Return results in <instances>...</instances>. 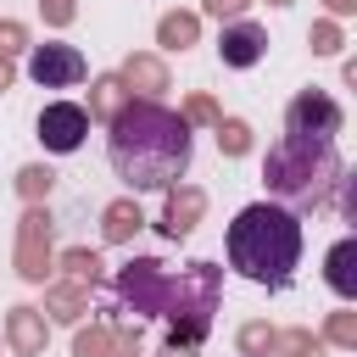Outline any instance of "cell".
Masks as SVG:
<instances>
[{
    "label": "cell",
    "mask_w": 357,
    "mask_h": 357,
    "mask_svg": "<svg viewBox=\"0 0 357 357\" xmlns=\"http://www.w3.org/2000/svg\"><path fill=\"white\" fill-rule=\"evenodd\" d=\"M112 134H106V156H112V173L139 195V190H167V184H178L184 173H190V151H195V139H190V123L173 112V106H162V100H134L128 95V106L106 123Z\"/></svg>",
    "instance_id": "cell-1"
},
{
    "label": "cell",
    "mask_w": 357,
    "mask_h": 357,
    "mask_svg": "<svg viewBox=\"0 0 357 357\" xmlns=\"http://www.w3.org/2000/svg\"><path fill=\"white\" fill-rule=\"evenodd\" d=\"M223 251H229V268L240 279L284 290L296 262H301V212H290L279 201H251L223 229Z\"/></svg>",
    "instance_id": "cell-2"
},
{
    "label": "cell",
    "mask_w": 357,
    "mask_h": 357,
    "mask_svg": "<svg viewBox=\"0 0 357 357\" xmlns=\"http://www.w3.org/2000/svg\"><path fill=\"white\" fill-rule=\"evenodd\" d=\"M340 151L335 139H301V134H284L279 145H268V162H262V184L268 195H279V206L290 212H318L329 206V195L340 190Z\"/></svg>",
    "instance_id": "cell-3"
},
{
    "label": "cell",
    "mask_w": 357,
    "mask_h": 357,
    "mask_svg": "<svg viewBox=\"0 0 357 357\" xmlns=\"http://www.w3.org/2000/svg\"><path fill=\"white\" fill-rule=\"evenodd\" d=\"M218 296H223V268L218 262H190L173 273L167 284V340L173 346H201L212 335V312H218Z\"/></svg>",
    "instance_id": "cell-4"
},
{
    "label": "cell",
    "mask_w": 357,
    "mask_h": 357,
    "mask_svg": "<svg viewBox=\"0 0 357 357\" xmlns=\"http://www.w3.org/2000/svg\"><path fill=\"white\" fill-rule=\"evenodd\" d=\"M11 262H17L22 284H50V273H56V223H50L45 201H28V212L17 218V251H11Z\"/></svg>",
    "instance_id": "cell-5"
},
{
    "label": "cell",
    "mask_w": 357,
    "mask_h": 357,
    "mask_svg": "<svg viewBox=\"0 0 357 357\" xmlns=\"http://www.w3.org/2000/svg\"><path fill=\"white\" fill-rule=\"evenodd\" d=\"M167 284H173V273H167L162 257H134V262L117 268V301H123L134 318H162Z\"/></svg>",
    "instance_id": "cell-6"
},
{
    "label": "cell",
    "mask_w": 357,
    "mask_h": 357,
    "mask_svg": "<svg viewBox=\"0 0 357 357\" xmlns=\"http://www.w3.org/2000/svg\"><path fill=\"white\" fill-rule=\"evenodd\" d=\"M340 128H346V112H340V100H335L329 89L307 84V89L290 95V106H284V134H301V139H335Z\"/></svg>",
    "instance_id": "cell-7"
},
{
    "label": "cell",
    "mask_w": 357,
    "mask_h": 357,
    "mask_svg": "<svg viewBox=\"0 0 357 357\" xmlns=\"http://www.w3.org/2000/svg\"><path fill=\"white\" fill-rule=\"evenodd\" d=\"M28 78H33L39 89H73V84L89 78V61H84L78 45H61V39L28 45Z\"/></svg>",
    "instance_id": "cell-8"
},
{
    "label": "cell",
    "mask_w": 357,
    "mask_h": 357,
    "mask_svg": "<svg viewBox=\"0 0 357 357\" xmlns=\"http://www.w3.org/2000/svg\"><path fill=\"white\" fill-rule=\"evenodd\" d=\"M33 128H39V145H45V151L73 156V151L84 145V134H89V112H84L78 100H50Z\"/></svg>",
    "instance_id": "cell-9"
},
{
    "label": "cell",
    "mask_w": 357,
    "mask_h": 357,
    "mask_svg": "<svg viewBox=\"0 0 357 357\" xmlns=\"http://www.w3.org/2000/svg\"><path fill=\"white\" fill-rule=\"evenodd\" d=\"M206 218V190L201 184H167L162 190V218H156V229L167 234V240H190L195 234V223Z\"/></svg>",
    "instance_id": "cell-10"
},
{
    "label": "cell",
    "mask_w": 357,
    "mask_h": 357,
    "mask_svg": "<svg viewBox=\"0 0 357 357\" xmlns=\"http://www.w3.org/2000/svg\"><path fill=\"white\" fill-rule=\"evenodd\" d=\"M262 56H268V28H262V22H251V17L223 22V33H218V61H223V67L245 73V67H257Z\"/></svg>",
    "instance_id": "cell-11"
},
{
    "label": "cell",
    "mask_w": 357,
    "mask_h": 357,
    "mask_svg": "<svg viewBox=\"0 0 357 357\" xmlns=\"http://www.w3.org/2000/svg\"><path fill=\"white\" fill-rule=\"evenodd\" d=\"M117 78H123V89H128V95H139V100H162V95L173 89V78H167V61H162V56H151V50H134V56H123Z\"/></svg>",
    "instance_id": "cell-12"
},
{
    "label": "cell",
    "mask_w": 357,
    "mask_h": 357,
    "mask_svg": "<svg viewBox=\"0 0 357 357\" xmlns=\"http://www.w3.org/2000/svg\"><path fill=\"white\" fill-rule=\"evenodd\" d=\"M45 340H50L45 312H39V307H28V301H17V307L6 312V346H11L17 357H39V351H45Z\"/></svg>",
    "instance_id": "cell-13"
},
{
    "label": "cell",
    "mask_w": 357,
    "mask_h": 357,
    "mask_svg": "<svg viewBox=\"0 0 357 357\" xmlns=\"http://www.w3.org/2000/svg\"><path fill=\"white\" fill-rule=\"evenodd\" d=\"M139 229H145V212H139L134 195H117V201L100 206V240H106V245H128Z\"/></svg>",
    "instance_id": "cell-14"
},
{
    "label": "cell",
    "mask_w": 357,
    "mask_h": 357,
    "mask_svg": "<svg viewBox=\"0 0 357 357\" xmlns=\"http://www.w3.org/2000/svg\"><path fill=\"white\" fill-rule=\"evenodd\" d=\"M45 324H84V312H89V290L84 284H67V279H56V284H45Z\"/></svg>",
    "instance_id": "cell-15"
},
{
    "label": "cell",
    "mask_w": 357,
    "mask_h": 357,
    "mask_svg": "<svg viewBox=\"0 0 357 357\" xmlns=\"http://www.w3.org/2000/svg\"><path fill=\"white\" fill-rule=\"evenodd\" d=\"M324 279H329V290H335L340 301L357 296V240H351V234L329 245V257H324Z\"/></svg>",
    "instance_id": "cell-16"
},
{
    "label": "cell",
    "mask_w": 357,
    "mask_h": 357,
    "mask_svg": "<svg viewBox=\"0 0 357 357\" xmlns=\"http://www.w3.org/2000/svg\"><path fill=\"white\" fill-rule=\"evenodd\" d=\"M156 45H162V50H190V45H201V11H162V17H156Z\"/></svg>",
    "instance_id": "cell-17"
},
{
    "label": "cell",
    "mask_w": 357,
    "mask_h": 357,
    "mask_svg": "<svg viewBox=\"0 0 357 357\" xmlns=\"http://www.w3.org/2000/svg\"><path fill=\"white\" fill-rule=\"evenodd\" d=\"M128 106V89H123V78L117 73H100V78H89V123H112L117 112Z\"/></svg>",
    "instance_id": "cell-18"
},
{
    "label": "cell",
    "mask_w": 357,
    "mask_h": 357,
    "mask_svg": "<svg viewBox=\"0 0 357 357\" xmlns=\"http://www.w3.org/2000/svg\"><path fill=\"white\" fill-rule=\"evenodd\" d=\"M100 251H89V245H67V251H56V273L67 279V284H84V290H95L100 284Z\"/></svg>",
    "instance_id": "cell-19"
},
{
    "label": "cell",
    "mask_w": 357,
    "mask_h": 357,
    "mask_svg": "<svg viewBox=\"0 0 357 357\" xmlns=\"http://www.w3.org/2000/svg\"><path fill=\"white\" fill-rule=\"evenodd\" d=\"M218 151L229 156V162H240V156H251V145H257V128L245 123V117H218Z\"/></svg>",
    "instance_id": "cell-20"
},
{
    "label": "cell",
    "mask_w": 357,
    "mask_h": 357,
    "mask_svg": "<svg viewBox=\"0 0 357 357\" xmlns=\"http://www.w3.org/2000/svg\"><path fill=\"white\" fill-rule=\"evenodd\" d=\"M268 357H324V335H312L307 324H290L273 335V351Z\"/></svg>",
    "instance_id": "cell-21"
},
{
    "label": "cell",
    "mask_w": 357,
    "mask_h": 357,
    "mask_svg": "<svg viewBox=\"0 0 357 357\" xmlns=\"http://www.w3.org/2000/svg\"><path fill=\"white\" fill-rule=\"evenodd\" d=\"M273 335H279V329H273L268 318H245L240 335H234V351H240V357H268V351H273Z\"/></svg>",
    "instance_id": "cell-22"
},
{
    "label": "cell",
    "mask_w": 357,
    "mask_h": 357,
    "mask_svg": "<svg viewBox=\"0 0 357 357\" xmlns=\"http://www.w3.org/2000/svg\"><path fill=\"white\" fill-rule=\"evenodd\" d=\"M17 195L22 201H50V190H56V173L45 167V162H28V167H17Z\"/></svg>",
    "instance_id": "cell-23"
},
{
    "label": "cell",
    "mask_w": 357,
    "mask_h": 357,
    "mask_svg": "<svg viewBox=\"0 0 357 357\" xmlns=\"http://www.w3.org/2000/svg\"><path fill=\"white\" fill-rule=\"evenodd\" d=\"M112 346V324L89 318V324H73V357H106Z\"/></svg>",
    "instance_id": "cell-24"
},
{
    "label": "cell",
    "mask_w": 357,
    "mask_h": 357,
    "mask_svg": "<svg viewBox=\"0 0 357 357\" xmlns=\"http://www.w3.org/2000/svg\"><path fill=\"white\" fill-rule=\"evenodd\" d=\"M307 45H312V56H340V50H346V28H340V17H318V22L307 28Z\"/></svg>",
    "instance_id": "cell-25"
},
{
    "label": "cell",
    "mask_w": 357,
    "mask_h": 357,
    "mask_svg": "<svg viewBox=\"0 0 357 357\" xmlns=\"http://www.w3.org/2000/svg\"><path fill=\"white\" fill-rule=\"evenodd\" d=\"M178 117L190 123V128H218V117H223V106L206 95V89H195V95H184V106H178Z\"/></svg>",
    "instance_id": "cell-26"
},
{
    "label": "cell",
    "mask_w": 357,
    "mask_h": 357,
    "mask_svg": "<svg viewBox=\"0 0 357 357\" xmlns=\"http://www.w3.org/2000/svg\"><path fill=\"white\" fill-rule=\"evenodd\" d=\"M324 346H340V351H357V312L340 307L324 318Z\"/></svg>",
    "instance_id": "cell-27"
},
{
    "label": "cell",
    "mask_w": 357,
    "mask_h": 357,
    "mask_svg": "<svg viewBox=\"0 0 357 357\" xmlns=\"http://www.w3.org/2000/svg\"><path fill=\"white\" fill-rule=\"evenodd\" d=\"M28 45H33V39H28V22H17V17H0V61H17Z\"/></svg>",
    "instance_id": "cell-28"
},
{
    "label": "cell",
    "mask_w": 357,
    "mask_h": 357,
    "mask_svg": "<svg viewBox=\"0 0 357 357\" xmlns=\"http://www.w3.org/2000/svg\"><path fill=\"white\" fill-rule=\"evenodd\" d=\"M106 357H145V335H139V318H134L128 329H117V324H112V346H106Z\"/></svg>",
    "instance_id": "cell-29"
},
{
    "label": "cell",
    "mask_w": 357,
    "mask_h": 357,
    "mask_svg": "<svg viewBox=\"0 0 357 357\" xmlns=\"http://www.w3.org/2000/svg\"><path fill=\"white\" fill-rule=\"evenodd\" d=\"M39 17H45V28H67L78 17V0H39Z\"/></svg>",
    "instance_id": "cell-30"
},
{
    "label": "cell",
    "mask_w": 357,
    "mask_h": 357,
    "mask_svg": "<svg viewBox=\"0 0 357 357\" xmlns=\"http://www.w3.org/2000/svg\"><path fill=\"white\" fill-rule=\"evenodd\" d=\"M245 6H251V0H201V11H206V17H218V22L245 17Z\"/></svg>",
    "instance_id": "cell-31"
},
{
    "label": "cell",
    "mask_w": 357,
    "mask_h": 357,
    "mask_svg": "<svg viewBox=\"0 0 357 357\" xmlns=\"http://www.w3.org/2000/svg\"><path fill=\"white\" fill-rule=\"evenodd\" d=\"M324 11H329V17H351V11H357V0H324Z\"/></svg>",
    "instance_id": "cell-32"
},
{
    "label": "cell",
    "mask_w": 357,
    "mask_h": 357,
    "mask_svg": "<svg viewBox=\"0 0 357 357\" xmlns=\"http://www.w3.org/2000/svg\"><path fill=\"white\" fill-rule=\"evenodd\" d=\"M11 84H17V67H11V61H0V95H6Z\"/></svg>",
    "instance_id": "cell-33"
},
{
    "label": "cell",
    "mask_w": 357,
    "mask_h": 357,
    "mask_svg": "<svg viewBox=\"0 0 357 357\" xmlns=\"http://www.w3.org/2000/svg\"><path fill=\"white\" fill-rule=\"evenodd\" d=\"M162 357H195V346H173V340H167V346H162Z\"/></svg>",
    "instance_id": "cell-34"
},
{
    "label": "cell",
    "mask_w": 357,
    "mask_h": 357,
    "mask_svg": "<svg viewBox=\"0 0 357 357\" xmlns=\"http://www.w3.org/2000/svg\"><path fill=\"white\" fill-rule=\"evenodd\" d=\"M268 6H296V0H268Z\"/></svg>",
    "instance_id": "cell-35"
}]
</instances>
